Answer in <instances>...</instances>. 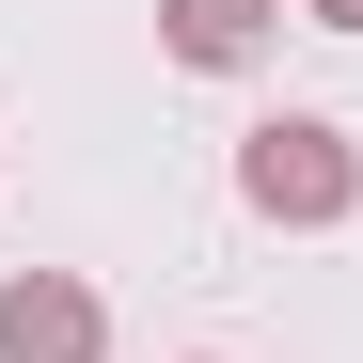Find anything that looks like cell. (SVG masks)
I'll return each instance as SVG.
<instances>
[{
    "instance_id": "obj_2",
    "label": "cell",
    "mask_w": 363,
    "mask_h": 363,
    "mask_svg": "<svg viewBox=\"0 0 363 363\" xmlns=\"http://www.w3.org/2000/svg\"><path fill=\"white\" fill-rule=\"evenodd\" d=\"M0 363H111V300L79 269H0Z\"/></svg>"
},
{
    "instance_id": "obj_3",
    "label": "cell",
    "mask_w": 363,
    "mask_h": 363,
    "mask_svg": "<svg viewBox=\"0 0 363 363\" xmlns=\"http://www.w3.org/2000/svg\"><path fill=\"white\" fill-rule=\"evenodd\" d=\"M269 32H284V0H158V48L190 79H237V64H269Z\"/></svg>"
},
{
    "instance_id": "obj_1",
    "label": "cell",
    "mask_w": 363,
    "mask_h": 363,
    "mask_svg": "<svg viewBox=\"0 0 363 363\" xmlns=\"http://www.w3.org/2000/svg\"><path fill=\"white\" fill-rule=\"evenodd\" d=\"M237 206L284 221V237H316V221H347V206H363V143L332 127V111H269V127L237 143Z\"/></svg>"
},
{
    "instance_id": "obj_4",
    "label": "cell",
    "mask_w": 363,
    "mask_h": 363,
    "mask_svg": "<svg viewBox=\"0 0 363 363\" xmlns=\"http://www.w3.org/2000/svg\"><path fill=\"white\" fill-rule=\"evenodd\" d=\"M300 16H316V32H363V0H300Z\"/></svg>"
}]
</instances>
